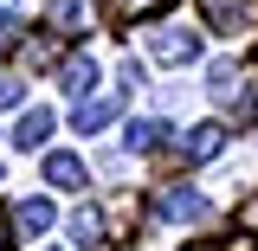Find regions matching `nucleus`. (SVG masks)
Masks as SVG:
<instances>
[{"instance_id": "f257e3e1", "label": "nucleus", "mask_w": 258, "mask_h": 251, "mask_svg": "<svg viewBox=\"0 0 258 251\" xmlns=\"http://www.w3.org/2000/svg\"><path fill=\"white\" fill-rule=\"evenodd\" d=\"M149 52L168 58V64H187V58H200V32H187V26H155V32H149Z\"/></svg>"}, {"instance_id": "f03ea898", "label": "nucleus", "mask_w": 258, "mask_h": 251, "mask_svg": "<svg viewBox=\"0 0 258 251\" xmlns=\"http://www.w3.org/2000/svg\"><path fill=\"white\" fill-rule=\"evenodd\" d=\"M168 148H174L181 161H213V155L226 148V129H220V123H194L187 135H174Z\"/></svg>"}, {"instance_id": "7ed1b4c3", "label": "nucleus", "mask_w": 258, "mask_h": 251, "mask_svg": "<svg viewBox=\"0 0 258 251\" xmlns=\"http://www.w3.org/2000/svg\"><path fill=\"white\" fill-rule=\"evenodd\" d=\"M161 219H174V225H200V219H213V206H207L194 187H168V193H161Z\"/></svg>"}, {"instance_id": "20e7f679", "label": "nucleus", "mask_w": 258, "mask_h": 251, "mask_svg": "<svg viewBox=\"0 0 258 251\" xmlns=\"http://www.w3.org/2000/svg\"><path fill=\"white\" fill-rule=\"evenodd\" d=\"M45 142H52V110H39V103L20 110V123H13V148L26 155V148H45Z\"/></svg>"}, {"instance_id": "39448f33", "label": "nucleus", "mask_w": 258, "mask_h": 251, "mask_svg": "<svg viewBox=\"0 0 258 251\" xmlns=\"http://www.w3.org/2000/svg\"><path fill=\"white\" fill-rule=\"evenodd\" d=\"M45 181H52L58 193H84L91 187V168H84L78 155H45Z\"/></svg>"}, {"instance_id": "423d86ee", "label": "nucleus", "mask_w": 258, "mask_h": 251, "mask_svg": "<svg viewBox=\"0 0 258 251\" xmlns=\"http://www.w3.org/2000/svg\"><path fill=\"white\" fill-rule=\"evenodd\" d=\"M200 7H207V26H213V32H226V39L252 26V7H245V0H200Z\"/></svg>"}, {"instance_id": "0eeeda50", "label": "nucleus", "mask_w": 258, "mask_h": 251, "mask_svg": "<svg viewBox=\"0 0 258 251\" xmlns=\"http://www.w3.org/2000/svg\"><path fill=\"white\" fill-rule=\"evenodd\" d=\"M116 110H123V97H84V103H78V135L110 129V123H116Z\"/></svg>"}, {"instance_id": "6e6552de", "label": "nucleus", "mask_w": 258, "mask_h": 251, "mask_svg": "<svg viewBox=\"0 0 258 251\" xmlns=\"http://www.w3.org/2000/svg\"><path fill=\"white\" fill-rule=\"evenodd\" d=\"M71 245H84V251L110 245V225H103V213H97V206H78V213H71Z\"/></svg>"}, {"instance_id": "1a4fd4ad", "label": "nucleus", "mask_w": 258, "mask_h": 251, "mask_svg": "<svg viewBox=\"0 0 258 251\" xmlns=\"http://www.w3.org/2000/svg\"><path fill=\"white\" fill-rule=\"evenodd\" d=\"M168 0H103V20L110 26H142V20H155Z\"/></svg>"}, {"instance_id": "9d476101", "label": "nucleus", "mask_w": 258, "mask_h": 251, "mask_svg": "<svg viewBox=\"0 0 258 251\" xmlns=\"http://www.w3.org/2000/svg\"><path fill=\"white\" fill-rule=\"evenodd\" d=\"M58 84H64V97H71V103H78V97H91V91H97V64L78 52L71 64H58Z\"/></svg>"}, {"instance_id": "9b49d317", "label": "nucleus", "mask_w": 258, "mask_h": 251, "mask_svg": "<svg viewBox=\"0 0 258 251\" xmlns=\"http://www.w3.org/2000/svg\"><path fill=\"white\" fill-rule=\"evenodd\" d=\"M129 148H136V155H149V148H168V123H155V116L129 123Z\"/></svg>"}, {"instance_id": "f8f14e48", "label": "nucleus", "mask_w": 258, "mask_h": 251, "mask_svg": "<svg viewBox=\"0 0 258 251\" xmlns=\"http://www.w3.org/2000/svg\"><path fill=\"white\" fill-rule=\"evenodd\" d=\"M13 225H20V232H45V225H52V200H20V206H13Z\"/></svg>"}, {"instance_id": "ddd939ff", "label": "nucleus", "mask_w": 258, "mask_h": 251, "mask_svg": "<svg viewBox=\"0 0 258 251\" xmlns=\"http://www.w3.org/2000/svg\"><path fill=\"white\" fill-rule=\"evenodd\" d=\"M45 26L58 32V39H64V32H78V26H84V0H52V13H45Z\"/></svg>"}, {"instance_id": "4468645a", "label": "nucleus", "mask_w": 258, "mask_h": 251, "mask_svg": "<svg viewBox=\"0 0 258 251\" xmlns=\"http://www.w3.org/2000/svg\"><path fill=\"white\" fill-rule=\"evenodd\" d=\"M20 97H26V77H0V110H13Z\"/></svg>"}, {"instance_id": "2eb2a0df", "label": "nucleus", "mask_w": 258, "mask_h": 251, "mask_svg": "<svg viewBox=\"0 0 258 251\" xmlns=\"http://www.w3.org/2000/svg\"><path fill=\"white\" fill-rule=\"evenodd\" d=\"M26 64H52V39H39V45H26V52H20V71H26Z\"/></svg>"}, {"instance_id": "dca6fc26", "label": "nucleus", "mask_w": 258, "mask_h": 251, "mask_svg": "<svg viewBox=\"0 0 258 251\" xmlns=\"http://www.w3.org/2000/svg\"><path fill=\"white\" fill-rule=\"evenodd\" d=\"M13 39H20V20H13V13L0 7V45H13Z\"/></svg>"}, {"instance_id": "f3484780", "label": "nucleus", "mask_w": 258, "mask_h": 251, "mask_svg": "<svg viewBox=\"0 0 258 251\" xmlns=\"http://www.w3.org/2000/svg\"><path fill=\"white\" fill-rule=\"evenodd\" d=\"M226 251H258V238H232V245H226Z\"/></svg>"}, {"instance_id": "a211bd4d", "label": "nucleus", "mask_w": 258, "mask_h": 251, "mask_svg": "<svg viewBox=\"0 0 258 251\" xmlns=\"http://www.w3.org/2000/svg\"><path fill=\"white\" fill-rule=\"evenodd\" d=\"M0 251H13V232H7V219H0Z\"/></svg>"}, {"instance_id": "6ab92c4d", "label": "nucleus", "mask_w": 258, "mask_h": 251, "mask_svg": "<svg viewBox=\"0 0 258 251\" xmlns=\"http://www.w3.org/2000/svg\"><path fill=\"white\" fill-rule=\"evenodd\" d=\"M187 251H226V245H187Z\"/></svg>"}]
</instances>
